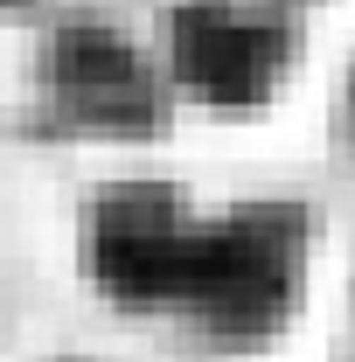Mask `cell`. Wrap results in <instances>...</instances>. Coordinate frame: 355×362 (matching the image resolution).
<instances>
[{"instance_id":"7a4b0ae2","label":"cell","mask_w":355,"mask_h":362,"mask_svg":"<svg viewBox=\"0 0 355 362\" xmlns=\"http://www.w3.org/2000/svg\"><path fill=\"white\" fill-rule=\"evenodd\" d=\"M286 21L237 0H195L175 14V70L216 105H251L286 70Z\"/></svg>"},{"instance_id":"6da1fadb","label":"cell","mask_w":355,"mask_h":362,"mask_svg":"<svg viewBox=\"0 0 355 362\" xmlns=\"http://www.w3.org/2000/svg\"><path fill=\"white\" fill-rule=\"evenodd\" d=\"M300 258H307V230L293 209H230L216 223H188L168 307H181L223 341H258L293 307Z\"/></svg>"},{"instance_id":"3957f363","label":"cell","mask_w":355,"mask_h":362,"mask_svg":"<svg viewBox=\"0 0 355 362\" xmlns=\"http://www.w3.org/2000/svg\"><path fill=\"white\" fill-rule=\"evenodd\" d=\"M56 84L98 126H119V119H146L153 112V90H146L139 56L119 35H105V28H77L70 42L56 49Z\"/></svg>"}]
</instances>
